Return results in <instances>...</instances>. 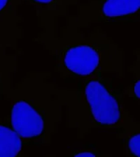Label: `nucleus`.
I'll return each instance as SVG.
<instances>
[{"instance_id":"nucleus-1","label":"nucleus","mask_w":140,"mask_h":157,"mask_svg":"<svg viewBox=\"0 0 140 157\" xmlns=\"http://www.w3.org/2000/svg\"><path fill=\"white\" fill-rule=\"evenodd\" d=\"M33 41L55 61V71L65 80L95 75L125 76V51L100 26L86 33L66 22L55 32L40 31Z\"/></svg>"},{"instance_id":"nucleus-7","label":"nucleus","mask_w":140,"mask_h":157,"mask_svg":"<svg viewBox=\"0 0 140 157\" xmlns=\"http://www.w3.org/2000/svg\"><path fill=\"white\" fill-rule=\"evenodd\" d=\"M22 140L6 119L0 117V156H24Z\"/></svg>"},{"instance_id":"nucleus-2","label":"nucleus","mask_w":140,"mask_h":157,"mask_svg":"<svg viewBox=\"0 0 140 157\" xmlns=\"http://www.w3.org/2000/svg\"><path fill=\"white\" fill-rule=\"evenodd\" d=\"M50 77L49 71H30L4 96L10 103V113L5 118L24 147L50 145L62 121L61 88Z\"/></svg>"},{"instance_id":"nucleus-11","label":"nucleus","mask_w":140,"mask_h":157,"mask_svg":"<svg viewBox=\"0 0 140 157\" xmlns=\"http://www.w3.org/2000/svg\"><path fill=\"white\" fill-rule=\"evenodd\" d=\"M22 0H0V18L22 21V16L18 13Z\"/></svg>"},{"instance_id":"nucleus-4","label":"nucleus","mask_w":140,"mask_h":157,"mask_svg":"<svg viewBox=\"0 0 140 157\" xmlns=\"http://www.w3.org/2000/svg\"><path fill=\"white\" fill-rule=\"evenodd\" d=\"M77 13L66 22L84 28L97 23L119 25L139 22L140 0H89L78 4Z\"/></svg>"},{"instance_id":"nucleus-8","label":"nucleus","mask_w":140,"mask_h":157,"mask_svg":"<svg viewBox=\"0 0 140 157\" xmlns=\"http://www.w3.org/2000/svg\"><path fill=\"white\" fill-rule=\"evenodd\" d=\"M22 22L0 18V49L22 52L18 48V41L23 36Z\"/></svg>"},{"instance_id":"nucleus-12","label":"nucleus","mask_w":140,"mask_h":157,"mask_svg":"<svg viewBox=\"0 0 140 157\" xmlns=\"http://www.w3.org/2000/svg\"><path fill=\"white\" fill-rule=\"evenodd\" d=\"M74 156H101L102 154L98 150H93V149H83V150L78 151V152H75L72 154Z\"/></svg>"},{"instance_id":"nucleus-3","label":"nucleus","mask_w":140,"mask_h":157,"mask_svg":"<svg viewBox=\"0 0 140 157\" xmlns=\"http://www.w3.org/2000/svg\"><path fill=\"white\" fill-rule=\"evenodd\" d=\"M67 108L68 128L78 138L95 129L120 128L131 117L124 103L125 92L115 85L114 78L100 74L78 80L74 88H61Z\"/></svg>"},{"instance_id":"nucleus-5","label":"nucleus","mask_w":140,"mask_h":157,"mask_svg":"<svg viewBox=\"0 0 140 157\" xmlns=\"http://www.w3.org/2000/svg\"><path fill=\"white\" fill-rule=\"evenodd\" d=\"M32 6L41 31H58V19L66 17L71 6H77L80 0H22Z\"/></svg>"},{"instance_id":"nucleus-6","label":"nucleus","mask_w":140,"mask_h":157,"mask_svg":"<svg viewBox=\"0 0 140 157\" xmlns=\"http://www.w3.org/2000/svg\"><path fill=\"white\" fill-rule=\"evenodd\" d=\"M140 124L134 116H131L123 125L117 128V138L121 140L125 156H140Z\"/></svg>"},{"instance_id":"nucleus-9","label":"nucleus","mask_w":140,"mask_h":157,"mask_svg":"<svg viewBox=\"0 0 140 157\" xmlns=\"http://www.w3.org/2000/svg\"><path fill=\"white\" fill-rule=\"evenodd\" d=\"M21 52L8 53L0 49V100L12 86V75L18 67V57Z\"/></svg>"},{"instance_id":"nucleus-10","label":"nucleus","mask_w":140,"mask_h":157,"mask_svg":"<svg viewBox=\"0 0 140 157\" xmlns=\"http://www.w3.org/2000/svg\"><path fill=\"white\" fill-rule=\"evenodd\" d=\"M135 58L130 66L128 67V72L132 73V80L126 90H124L125 94L131 98L134 101L139 100V78H140V55L139 49H136L134 51Z\"/></svg>"}]
</instances>
